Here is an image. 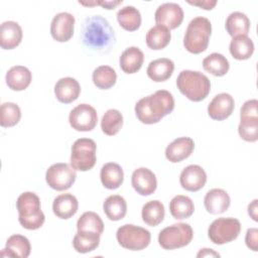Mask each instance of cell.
I'll return each instance as SVG.
<instances>
[{"instance_id": "f35d334b", "label": "cell", "mask_w": 258, "mask_h": 258, "mask_svg": "<svg viewBox=\"0 0 258 258\" xmlns=\"http://www.w3.org/2000/svg\"><path fill=\"white\" fill-rule=\"evenodd\" d=\"M21 118V110L15 103L6 102L0 108V125L2 127H13Z\"/></svg>"}, {"instance_id": "74e56055", "label": "cell", "mask_w": 258, "mask_h": 258, "mask_svg": "<svg viewBox=\"0 0 258 258\" xmlns=\"http://www.w3.org/2000/svg\"><path fill=\"white\" fill-rule=\"evenodd\" d=\"M77 229L78 231L94 232L101 235L104 231V223L97 213L86 212L79 218Z\"/></svg>"}, {"instance_id": "4fadbf2b", "label": "cell", "mask_w": 258, "mask_h": 258, "mask_svg": "<svg viewBox=\"0 0 258 258\" xmlns=\"http://www.w3.org/2000/svg\"><path fill=\"white\" fill-rule=\"evenodd\" d=\"M75 17L69 12H60L53 16L50 24V34L58 42L69 41L74 35Z\"/></svg>"}, {"instance_id": "2e32d148", "label": "cell", "mask_w": 258, "mask_h": 258, "mask_svg": "<svg viewBox=\"0 0 258 258\" xmlns=\"http://www.w3.org/2000/svg\"><path fill=\"white\" fill-rule=\"evenodd\" d=\"M235 108L233 97L228 93H221L214 97L208 106V114L213 120L222 121L231 116Z\"/></svg>"}, {"instance_id": "1f68e13d", "label": "cell", "mask_w": 258, "mask_h": 258, "mask_svg": "<svg viewBox=\"0 0 258 258\" xmlns=\"http://www.w3.org/2000/svg\"><path fill=\"white\" fill-rule=\"evenodd\" d=\"M164 215H165L164 206L161 202L157 200L147 202L142 207V211H141L142 220L146 225L150 227H155L159 225L163 221Z\"/></svg>"}, {"instance_id": "ee69618b", "label": "cell", "mask_w": 258, "mask_h": 258, "mask_svg": "<svg viewBox=\"0 0 258 258\" xmlns=\"http://www.w3.org/2000/svg\"><path fill=\"white\" fill-rule=\"evenodd\" d=\"M257 200H254L251 204H249L248 206V215L254 220V221H258V214H257Z\"/></svg>"}, {"instance_id": "8d00e7d4", "label": "cell", "mask_w": 258, "mask_h": 258, "mask_svg": "<svg viewBox=\"0 0 258 258\" xmlns=\"http://www.w3.org/2000/svg\"><path fill=\"white\" fill-rule=\"evenodd\" d=\"M123 125V116L116 109H109L102 117L101 120V129L108 135H116Z\"/></svg>"}, {"instance_id": "83f0119b", "label": "cell", "mask_w": 258, "mask_h": 258, "mask_svg": "<svg viewBox=\"0 0 258 258\" xmlns=\"http://www.w3.org/2000/svg\"><path fill=\"white\" fill-rule=\"evenodd\" d=\"M225 27L229 35H247L250 30V20L245 13L235 11L232 12L226 19Z\"/></svg>"}, {"instance_id": "5b68a950", "label": "cell", "mask_w": 258, "mask_h": 258, "mask_svg": "<svg viewBox=\"0 0 258 258\" xmlns=\"http://www.w3.org/2000/svg\"><path fill=\"white\" fill-rule=\"evenodd\" d=\"M211 33V21L206 17H195L188 23L184 33L183 45L185 49L194 54L204 52L208 48Z\"/></svg>"}, {"instance_id": "f6af8a7d", "label": "cell", "mask_w": 258, "mask_h": 258, "mask_svg": "<svg viewBox=\"0 0 258 258\" xmlns=\"http://www.w3.org/2000/svg\"><path fill=\"white\" fill-rule=\"evenodd\" d=\"M197 257H220V254L215 252L213 249L204 248L199 251V253L197 254Z\"/></svg>"}, {"instance_id": "7bdbcfd3", "label": "cell", "mask_w": 258, "mask_h": 258, "mask_svg": "<svg viewBox=\"0 0 258 258\" xmlns=\"http://www.w3.org/2000/svg\"><path fill=\"white\" fill-rule=\"evenodd\" d=\"M188 3L190 5H194V6H198L200 8H203L205 10H212L216 4H217V1H211V0H204V1H188Z\"/></svg>"}, {"instance_id": "bcb514c9", "label": "cell", "mask_w": 258, "mask_h": 258, "mask_svg": "<svg viewBox=\"0 0 258 258\" xmlns=\"http://www.w3.org/2000/svg\"><path fill=\"white\" fill-rule=\"evenodd\" d=\"M123 1L122 0H119V1H98L99 5H101L103 8L105 9H114L117 5L121 4Z\"/></svg>"}, {"instance_id": "277c9868", "label": "cell", "mask_w": 258, "mask_h": 258, "mask_svg": "<svg viewBox=\"0 0 258 258\" xmlns=\"http://www.w3.org/2000/svg\"><path fill=\"white\" fill-rule=\"evenodd\" d=\"M179 92L192 102L205 100L211 91V82L207 76L197 71H181L176 79Z\"/></svg>"}, {"instance_id": "f546056e", "label": "cell", "mask_w": 258, "mask_h": 258, "mask_svg": "<svg viewBox=\"0 0 258 258\" xmlns=\"http://www.w3.org/2000/svg\"><path fill=\"white\" fill-rule=\"evenodd\" d=\"M170 30L162 25L157 24L148 30L145 37L147 46L154 50H159L167 46V44L170 42Z\"/></svg>"}, {"instance_id": "603a6c76", "label": "cell", "mask_w": 258, "mask_h": 258, "mask_svg": "<svg viewBox=\"0 0 258 258\" xmlns=\"http://www.w3.org/2000/svg\"><path fill=\"white\" fill-rule=\"evenodd\" d=\"M31 246L29 240L19 234L10 236L7 241L5 248L2 250V256L27 258L30 254Z\"/></svg>"}, {"instance_id": "cb8c5ba5", "label": "cell", "mask_w": 258, "mask_h": 258, "mask_svg": "<svg viewBox=\"0 0 258 258\" xmlns=\"http://www.w3.org/2000/svg\"><path fill=\"white\" fill-rule=\"evenodd\" d=\"M174 71V63L171 59L161 57L149 62L147 67V76L150 80L156 83L165 82L168 80Z\"/></svg>"}, {"instance_id": "ab89813d", "label": "cell", "mask_w": 258, "mask_h": 258, "mask_svg": "<svg viewBox=\"0 0 258 258\" xmlns=\"http://www.w3.org/2000/svg\"><path fill=\"white\" fill-rule=\"evenodd\" d=\"M240 137L247 142H255L258 139V118H240L238 126Z\"/></svg>"}, {"instance_id": "836d02e7", "label": "cell", "mask_w": 258, "mask_h": 258, "mask_svg": "<svg viewBox=\"0 0 258 258\" xmlns=\"http://www.w3.org/2000/svg\"><path fill=\"white\" fill-rule=\"evenodd\" d=\"M117 20L125 30L135 31L141 25V14L134 6H125L117 12Z\"/></svg>"}, {"instance_id": "30bf717a", "label": "cell", "mask_w": 258, "mask_h": 258, "mask_svg": "<svg viewBox=\"0 0 258 258\" xmlns=\"http://www.w3.org/2000/svg\"><path fill=\"white\" fill-rule=\"evenodd\" d=\"M77 177L76 169L68 163H54L48 167L45 173V180L49 187L55 190H67L75 182Z\"/></svg>"}, {"instance_id": "7402d4cb", "label": "cell", "mask_w": 258, "mask_h": 258, "mask_svg": "<svg viewBox=\"0 0 258 258\" xmlns=\"http://www.w3.org/2000/svg\"><path fill=\"white\" fill-rule=\"evenodd\" d=\"M78 200L72 194H61L57 196L52 203L53 214L62 220L72 218L78 212Z\"/></svg>"}, {"instance_id": "60d3db41", "label": "cell", "mask_w": 258, "mask_h": 258, "mask_svg": "<svg viewBox=\"0 0 258 258\" xmlns=\"http://www.w3.org/2000/svg\"><path fill=\"white\" fill-rule=\"evenodd\" d=\"M258 101L256 99L246 101L241 107L240 118H258Z\"/></svg>"}, {"instance_id": "9a60e30c", "label": "cell", "mask_w": 258, "mask_h": 258, "mask_svg": "<svg viewBox=\"0 0 258 258\" xmlns=\"http://www.w3.org/2000/svg\"><path fill=\"white\" fill-rule=\"evenodd\" d=\"M131 183L133 188L140 196H150L157 187L155 174L146 167H139L133 171Z\"/></svg>"}, {"instance_id": "6da1fadb", "label": "cell", "mask_w": 258, "mask_h": 258, "mask_svg": "<svg viewBox=\"0 0 258 258\" xmlns=\"http://www.w3.org/2000/svg\"><path fill=\"white\" fill-rule=\"evenodd\" d=\"M174 109V99L166 90H159L155 93L140 99L135 105V114L143 124L158 123L163 117L170 114Z\"/></svg>"}, {"instance_id": "5bb4252c", "label": "cell", "mask_w": 258, "mask_h": 258, "mask_svg": "<svg viewBox=\"0 0 258 258\" xmlns=\"http://www.w3.org/2000/svg\"><path fill=\"white\" fill-rule=\"evenodd\" d=\"M179 182L185 190L198 191L205 186L207 182V173L202 166L190 164L184 167L181 171Z\"/></svg>"}, {"instance_id": "8992f818", "label": "cell", "mask_w": 258, "mask_h": 258, "mask_svg": "<svg viewBox=\"0 0 258 258\" xmlns=\"http://www.w3.org/2000/svg\"><path fill=\"white\" fill-rule=\"evenodd\" d=\"M97 145L93 139L80 138L72 145L71 165L76 170L88 171L96 164Z\"/></svg>"}, {"instance_id": "f1b7e54d", "label": "cell", "mask_w": 258, "mask_h": 258, "mask_svg": "<svg viewBox=\"0 0 258 258\" xmlns=\"http://www.w3.org/2000/svg\"><path fill=\"white\" fill-rule=\"evenodd\" d=\"M229 49L235 59L244 60L250 58L253 54L254 43L247 35H237L231 40Z\"/></svg>"}, {"instance_id": "d590c367", "label": "cell", "mask_w": 258, "mask_h": 258, "mask_svg": "<svg viewBox=\"0 0 258 258\" xmlns=\"http://www.w3.org/2000/svg\"><path fill=\"white\" fill-rule=\"evenodd\" d=\"M92 80L97 88L108 90L116 84L117 74L115 70L109 66H100L94 70Z\"/></svg>"}, {"instance_id": "7a4b0ae2", "label": "cell", "mask_w": 258, "mask_h": 258, "mask_svg": "<svg viewBox=\"0 0 258 258\" xmlns=\"http://www.w3.org/2000/svg\"><path fill=\"white\" fill-rule=\"evenodd\" d=\"M84 42L93 48L103 49L114 43V31L110 23L100 15L87 18L83 30Z\"/></svg>"}, {"instance_id": "d4e9b609", "label": "cell", "mask_w": 258, "mask_h": 258, "mask_svg": "<svg viewBox=\"0 0 258 258\" xmlns=\"http://www.w3.org/2000/svg\"><path fill=\"white\" fill-rule=\"evenodd\" d=\"M144 60V54L141 49L136 46H130L126 48L120 55L119 63L121 70L126 74L137 73Z\"/></svg>"}, {"instance_id": "8fae6325", "label": "cell", "mask_w": 258, "mask_h": 258, "mask_svg": "<svg viewBox=\"0 0 258 258\" xmlns=\"http://www.w3.org/2000/svg\"><path fill=\"white\" fill-rule=\"evenodd\" d=\"M69 122L73 129L77 131H92L97 125L98 115L91 105L80 104L70 112Z\"/></svg>"}, {"instance_id": "b9f144b4", "label": "cell", "mask_w": 258, "mask_h": 258, "mask_svg": "<svg viewBox=\"0 0 258 258\" xmlns=\"http://www.w3.org/2000/svg\"><path fill=\"white\" fill-rule=\"evenodd\" d=\"M245 242L247 247L256 252L258 249V230L256 228L248 229L245 236Z\"/></svg>"}, {"instance_id": "ba28073f", "label": "cell", "mask_w": 258, "mask_h": 258, "mask_svg": "<svg viewBox=\"0 0 258 258\" xmlns=\"http://www.w3.org/2000/svg\"><path fill=\"white\" fill-rule=\"evenodd\" d=\"M116 239L121 247L131 251H140L149 245L151 235L142 227L126 224L117 230Z\"/></svg>"}, {"instance_id": "52a82bcc", "label": "cell", "mask_w": 258, "mask_h": 258, "mask_svg": "<svg viewBox=\"0 0 258 258\" xmlns=\"http://www.w3.org/2000/svg\"><path fill=\"white\" fill-rule=\"evenodd\" d=\"M194 237L188 224L177 223L164 228L158 234V243L165 250H174L187 246Z\"/></svg>"}, {"instance_id": "d6986e66", "label": "cell", "mask_w": 258, "mask_h": 258, "mask_svg": "<svg viewBox=\"0 0 258 258\" xmlns=\"http://www.w3.org/2000/svg\"><path fill=\"white\" fill-rule=\"evenodd\" d=\"M204 204L208 213L218 215L225 213L229 209L231 199L226 190L222 188H213L206 194Z\"/></svg>"}, {"instance_id": "e0dca14e", "label": "cell", "mask_w": 258, "mask_h": 258, "mask_svg": "<svg viewBox=\"0 0 258 258\" xmlns=\"http://www.w3.org/2000/svg\"><path fill=\"white\" fill-rule=\"evenodd\" d=\"M195 142L190 137H178L170 142L165 149V157L172 163L180 162L190 156Z\"/></svg>"}, {"instance_id": "d6a6232c", "label": "cell", "mask_w": 258, "mask_h": 258, "mask_svg": "<svg viewBox=\"0 0 258 258\" xmlns=\"http://www.w3.org/2000/svg\"><path fill=\"white\" fill-rule=\"evenodd\" d=\"M100 236L94 232L78 231L73 240V246L79 253H89L97 249L100 244Z\"/></svg>"}, {"instance_id": "4316f807", "label": "cell", "mask_w": 258, "mask_h": 258, "mask_svg": "<svg viewBox=\"0 0 258 258\" xmlns=\"http://www.w3.org/2000/svg\"><path fill=\"white\" fill-rule=\"evenodd\" d=\"M103 210L109 220L120 221L127 213V204L123 197L119 195H112L105 200Z\"/></svg>"}, {"instance_id": "9c48e42d", "label": "cell", "mask_w": 258, "mask_h": 258, "mask_svg": "<svg viewBox=\"0 0 258 258\" xmlns=\"http://www.w3.org/2000/svg\"><path fill=\"white\" fill-rule=\"evenodd\" d=\"M241 224L235 218H219L209 227V239L216 245H223L238 238Z\"/></svg>"}, {"instance_id": "ac0fdd59", "label": "cell", "mask_w": 258, "mask_h": 258, "mask_svg": "<svg viewBox=\"0 0 258 258\" xmlns=\"http://www.w3.org/2000/svg\"><path fill=\"white\" fill-rule=\"evenodd\" d=\"M81 93L79 82L71 77L59 79L54 85V95L56 99L63 104H70L76 101Z\"/></svg>"}, {"instance_id": "4dcf8cb0", "label": "cell", "mask_w": 258, "mask_h": 258, "mask_svg": "<svg viewBox=\"0 0 258 258\" xmlns=\"http://www.w3.org/2000/svg\"><path fill=\"white\" fill-rule=\"evenodd\" d=\"M169 212L176 220L187 219L195 212L194 202L186 196L177 195L169 203Z\"/></svg>"}, {"instance_id": "e575fe53", "label": "cell", "mask_w": 258, "mask_h": 258, "mask_svg": "<svg viewBox=\"0 0 258 258\" xmlns=\"http://www.w3.org/2000/svg\"><path fill=\"white\" fill-rule=\"evenodd\" d=\"M203 68L206 72L216 77L225 76L230 68L229 60L222 53L213 52L203 60Z\"/></svg>"}, {"instance_id": "44dd1931", "label": "cell", "mask_w": 258, "mask_h": 258, "mask_svg": "<svg viewBox=\"0 0 258 258\" xmlns=\"http://www.w3.org/2000/svg\"><path fill=\"white\" fill-rule=\"evenodd\" d=\"M6 84L12 91H23L31 83L32 75L31 72L23 66L12 67L5 76Z\"/></svg>"}, {"instance_id": "484cf974", "label": "cell", "mask_w": 258, "mask_h": 258, "mask_svg": "<svg viewBox=\"0 0 258 258\" xmlns=\"http://www.w3.org/2000/svg\"><path fill=\"white\" fill-rule=\"evenodd\" d=\"M100 178L104 187L108 189H116L123 183L124 172L118 163L108 162L102 166Z\"/></svg>"}, {"instance_id": "ffe728a7", "label": "cell", "mask_w": 258, "mask_h": 258, "mask_svg": "<svg viewBox=\"0 0 258 258\" xmlns=\"http://www.w3.org/2000/svg\"><path fill=\"white\" fill-rule=\"evenodd\" d=\"M22 29L15 21H5L0 26V46L3 49H13L22 40Z\"/></svg>"}, {"instance_id": "3957f363", "label": "cell", "mask_w": 258, "mask_h": 258, "mask_svg": "<svg viewBox=\"0 0 258 258\" xmlns=\"http://www.w3.org/2000/svg\"><path fill=\"white\" fill-rule=\"evenodd\" d=\"M16 209L19 215L18 221L23 228L37 230L43 225L45 217L41 211L40 200L34 192H22L16 201Z\"/></svg>"}, {"instance_id": "7c38bea8", "label": "cell", "mask_w": 258, "mask_h": 258, "mask_svg": "<svg viewBox=\"0 0 258 258\" xmlns=\"http://www.w3.org/2000/svg\"><path fill=\"white\" fill-rule=\"evenodd\" d=\"M154 19L157 25H162L169 30L175 29L183 20V10L176 3H163L156 9Z\"/></svg>"}]
</instances>
